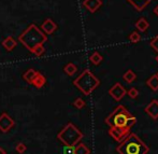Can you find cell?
<instances>
[{
  "instance_id": "obj_1",
  "label": "cell",
  "mask_w": 158,
  "mask_h": 154,
  "mask_svg": "<svg viewBox=\"0 0 158 154\" xmlns=\"http://www.w3.org/2000/svg\"><path fill=\"white\" fill-rule=\"evenodd\" d=\"M19 41L32 53L37 46L43 45V43L48 41V36L42 30H40L35 24H31L27 29H25L19 35Z\"/></svg>"
},
{
  "instance_id": "obj_2",
  "label": "cell",
  "mask_w": 158,
  "mask_h": 154,
  "mask_svg": "<svg viewBox=\"0 0 158 154\" xmlns=\"http://www.w3.org/2000/svg\"><path fill=\"white\" fill-rule=\"evenodd\" d=\"M119 154H148L150 148L135 134H128L116 148Z\"/></svg>"
},
{
  "instance_id": "obj_3",
  "label": "cell",
  "mask_w": 158,
  "mask_h": 154,
  "mask_svg": "<svg viewBox=\"0 0 158 154\" xmlns=\"http://www.w3.org/2000/svg\"><path fill=\"white\" fill-rule=\"evenodd\" d=\"M100 81L88 69H85L77 79L73 81V85L79 88L84 95H90L99 86Z\"/></svg>"
},
{
  "instance_id": "obj_4",
  "label": "cell",
  "mask_w": 158,
  "mask_h": 154,
  "mask_svg": "<svg viewBox=\"0 0 158 154\" xmlns=\"http://www.w3.org/2000/svg\"><path fill=\"white\" fill-rule=\"evenodd\" d=\"M57 138L63 142L64 146L74 147L83 138V133L72 123H68L61 129V131L58 133Z\"/></svg>"
},
{
  "instance_id": "obj_5",
  "label": "cell",
  "mask_w": 158,
  "mask_h": 154,
  "mask_svg": "<svg viewBox=\"0 0 158 154\" xmlns=\"http://www.w3.org/2000/svg\"><path fill=\"white\" fill-rule=\"evenodd\" d=\"M131 114L124 106L119 105L113 110L109 117L106 118V124H108L110 127H125L126 122Z\"/></svg>"
},
{
  "instance_id": "obj_6",
  "label": "cell",
  "mask_w": 158,
  "mask_h": 154,
  "mask_svg": "<svg viewBox=\"0 0 158 154\" xmlns=\"http://www.w3.org/2000/svg\"><path fill=\"white\" fill-rule=\"evenodd\" d=\"M109 134L115 141H122L128 134H130V129L127 127H110Z\"/></svg>"
},
{
  "instance_id": "obj_7",
  "label": "cell",
  "mask_w": 158,
  "mask_h": 154,
  "mask_svg": "<svg viewBox=\"0 0 158 154\" xmlns=\"http://www.w3.org/2000/svg\"><path fill=\"white\" fill-rule=\"evenodd\" d=\"M15 125V122L10 115H8L6 112L0 115V130L2 133H8L11 128Z\"/></svg>"
},
{
  "instance_id": "obj_8",
  "label": "cell",
  "mask_w": 158,
  "mask_h": 154,
  "mask_svg": "<svg viewBox=\"0 0 158 154\" xmlns=\"http://www.w3.org/2000/svg\"><path fill=\"white\" fill-rule=\"evenodd\" d=\"M109 94H110V95L112 96V97L114 98L115 100L119 101V100H121L122 98H123L124 96L126 95L127 92H126V90L124 88V86L122 85L121 83H116V84H114V85H113L112 88H110V91H109Z\"/></svg>"
},
{
  "instance_id": "obj_9",
  "label": "cell",
  "mask_w": 158,
  "mask_h": 154,
  "mask_svg": "<svg viewBox=\"0 0 158 154\" xmlns=\"http://www.w3.org/2000/svg\"><path fill=\"white\" fill-rule=\"evenodd\" d=\"M57 27H58L57 24L51 19H46L41 25V29L43 30V32L45 35H52L57 29Z\"/></svg>"
},
{
  "instance_id": "obj_10",
  "label": "cell",
  "mask_w": 158,
  "mask_h": 154,
  "mask_svg": "<svg viewBox=\"0 0 158 154\" xmlns=\"http://www.w3.org/2000/svg\"><path fill=\"white\" fill-rule=\"evenodd\" d=\"M145 112L152 118L153 120L158 119V100L153 99L148 106L145 107Z\"/></svg>"
},
{
  "instance_id": "obj_11",
  "label": "cell",
  "mask_w": 158,
  "mask_h": 154,
  "mask_svg": "<svg viewBox=\"0 0 158 154\" xmlns=\"http://www.w3.org/2000/svg\"><path fill=\"white\" fill-rule=\"evenodd\" d=\"M126 1L128 2V3H130L131 6L135 8V11L141 12V11H143L153 0H126Z\"/></svg>"
},
{
  "instance_id": "obj_12",
  "label": "cell",
  "mask_w": 158,
  "mask_h": 154,
  "mask_svg": "<svg viewBox=\"0 0 158 154\" xmlns=\"http://www.w3.org/2000/svg\"><path fill=\"white\" fill-rule=\"evenodd\" d=\"M83 6H84V8L87 9L89 12L95 13L96 11L102 6V1L101 0H84Z\"/></svg>"
},
{
  "instance_id": "obj_13",
  "label": "cell",
  "mask_w": 158,
  "mask_h": 154,
  "mask_svg": "<svg viewBox=\"0 0 158 154\" xmlns=\"http://www.w3.org/2000/svg\"><path fill=\"white\" fill-rule=\"evenodd\" d=\"M45 83H46V78L44 77L42 73H40L39 71H38L37 75H35V78L32 80L31 84L37 88H42L44 85H45Z\"/></svg>"
},
{
  "instance_id": "obj_14",
  "label": "cell",
  "mask_w": 158,
  "mask_h": 154,
  "mask_svg": "<svg viewBox=\"0 0 158 154\" xmlns=\"http://www.w3.org/2000/svg\"><path fill=\"white\" fill-rule=\"evenodd\" d=\"M2 45H3V48L6 49V51L11 52V51L14 50L15 46L17 45V42L13 37H6V39L2 41Z\"/></svg>"
},
{
  "instance_id": "obj_15",
  "label": "cell",
  "mask_w": 158,
  "mask_h": 154,
  "mask_svg": "<svg viewBox=\"0 0 158 154\" xmlns=\"http://www.w3.org/2000/svg\"><path fill=\"white\" fill-rule=\"evenodd\" d=\"M146 85L154 92L158 91V75H153L152 77H150V79L146 81Z\"/></svg>"
},
{
  "instance_id": "obj_16",
  "label": "cell",
  "mask_w": 158,
  "mask_h": 154,
  "mask_svg": "<svg viewBox=\"0 0 158 154\" xmlns=\"http://www.w3.org/2000/svg\"><path fill=\"white\" fill-rule=\"evenodd\" d=\"M148 26H150L148 22L146 21L145 19H143V17H141V19H139L137 22H135V27H137V29L142 31V32H144V31L148 30Z\"/></svg>"
},
{
  "instance_id": "obj_17",
  "label": "cell",
  "mask_w": 158,
  "mask_h": 154,
  "mask_svg": "<svg viewBox=\"0 0 158 154\" xmlns=\"http://www.w3.org/2000/svg\"><path fill=\"white\" fill-rule=\"evenodd\" d=\"M37 73H38V71H37V70H35V69L30 68V69H28V70L26 71L25 73H24V75H23V78H24V80H25V81L27 82V83L31 84L32 80L35 78Z\"/></svg>"
},
{
  "instance_id": "obj_18",
  "label": "cell",
  "mask_w": 158,
  "mask_h": 154,
  "mask_svg": "<svg viewBox=\"0 0 158 154\" xmlns=\"http://www.w3.org/2000/svg\"><path fill=\"white\" fill-rule=\"evenodd\" d=\"M64 71L69 75V77H72V75L77 71V67L75 66L73 62H68V64L64 67Z\"/></svg>"
},
{
  "instance_id": "obj_19",
  "label": "cell",
  "mask_w": 158,
  "mask_h": 154,
  "mask_svg": "<svg viewBox=\"0 0 158 154\" xmlns=\"http://www.w3.org/2000/svg\"><path fill=\"white\" fill-rule=\"evenodd\" d=\"M123 79H124V81L127 82V83H132L133 81H135V79H137V75H135V73L133 72L132 70H127L125 73H124V75H123Z\"/></svg>"
},
{
  "instance_id": "obj_20",
  "label": "cell",
  "mask_w": 158,
  "mask_h": 154,
  "mask_svg": "<svg viewBox=\"0 0 158 154\" xmlns=\"http://www.w3.org/2000/svg\"><path fill=\"white\" fill-rule=\"evenodd\" d=\"M75 154H90V150L84 143H79L74 146Z\"/></svg>"
},
{
  "instance_id": "obj_21",
  "label": "cell",
  "mask_w": 158,
  "mask_h": 154,
  "mask_svg": "<svg viewBox=\"0 0 158 154\" xmlns=\"http://www.w3.org/2000/svg\"><path fill=\"white\" fill-rule=\"evenodd\" d=\"M102 59H103V58H102L101 54H100L99 52H94L89 57V61L92 62V64L96 65V66H98V65L102 62Z\"/></svg>"
},
{
  "instance_id": "obj_22",
  "label": "cell",
  "mask_w": 158,
  "mask_h": 154,
  "mask_svg": "<svg viewBox=\"0 0 158 154\" xmlns=\"http://www.w3.org/2000/svg\"><path fill=\"white\" fill-rule=\"evenodd\" d=\"M140 40H141V36H140V33L137 32V31H133V32H131L130 36H129V41H130L131 43H137Z\"/></svg>"
},
{
  "instance_id": "obj_23",
  "label": "cell",
  "mask_w": 158,
  "mask_h": 154,
  "mask_svg": "<svg viewBox=\"0 0 158 154\" xmlns=\"http://www.w3.org/2000/svg\"><path fill=\"white\" fill-rule=\"evenodd\" d=\"M32 53L35 55V56L41 57V56H43L44 53H45V49H44L43 45H39V46H37V48H35V50H33Z\"/></svg>"
},
{
  "instance_id": "obj_24",
  "label": "cell",
  "mask_w": 158,
  "mask_h": 154,
  "mask_svg": "<svg viewBox=\"0 0 158 154\" xmlns=\"http://www.w3.org/2000/svg\"><path fill=\"white\" fill-rule=\"evenodd\" d=\"M73 106L77 109H82L85 107V101H84L82 98H77V99L74 100V102H73Z\"/></svg>"
},
{
  "instance_id": "obj_25",
  "label": "cell",
  "mask_w": 158,
  "mask_h": 154,
  "mask_svg": "<svg viewBox=\"0 0 158 154\" xmlns=\"http://www.w3.org/2000/svg\"><path fill=\"white\" fill-rule=\"evenodd\" d=\"M135 123H137V119H135V117H132V115H131V117L129 118L128 120H127L125 127H127V128H129V129H131V127H132Z\"/></svg>"
},
{
  "instance_id": "obj_26",
  "label": "cell",
  "mask_w": 158,
  "mask_h": 154,
  "mask_svg": "<svg viewBox=\"0 0 158 154\" xmlns=\"http://www.w3.org/2000/svg\"><path fill=\"white\" fill-rule=\"evenodd\" d=\"M127 95H128L130 98H132V99H135V98L138 97V95H139V92H138L137 88H131L130 90H129L128 92H127Z\"/></svg>"
},
{
  "instance_id": "obj_27",
  "label": "cell",
  "mask_w": 158,
  "mask_h": 154,
  "mask_svg": "<svg viewBox=\"0 0 158 154\" xmlns=\"http://www.w3.org/2000/svg\"><path fill=\"white\" fill-rule=\"evenodd\" d=\"M63 154H75L74 147H72V146H64V150H63Z\"/></svg>"
},
{
  "instance_id": "obj_28",
  "label": "cell",
  "mask_w": 158,
  "mask_h": 154,
  "mask_svg": "<svg viewBox=\"0 0 158 154\" xmlns=\"http://www.w3.org/2000/svg\"><path fill=\"white\" fill-rule=\"evenodd\" d=\"M151 48L154 49L156 52H158V35L151 41Z\"/></svg>"
},
{
  "instance_id": "obj_29",
  "label": "cell",
  "mask_w": 158,
  "mask_h": 154,
  "mask_svg": "<svg viewBox=\"0 0 158 154\" xmlns=\"http://www.w3.org/2000/svg\"><path fill=\"white\" fill-rule=\"evenodd\" d=\"M26 149H27V147H26L25 143H23V142H21V143H19L16 146V151L19 153H24L26 151Z\"/></svg>"
},
{
  "instance_id": "obj_30",
  "label": "cell",
  "mask_w": 158,
  "mask_h": 154,
  "mask_svg": "<svg viewBox=\"0 0 158 154\" xmlns=\"http://www.w3.org/2000/svg\"><path fill=\"white\" fill-rule=\"evenodd\" d=\"M0 154H6V150H4L3 148H0Z\"/></svg>"
},
{
  "instance_id": "obj_31",
  "label": "cell",
  "mask_w": 158,
  "mask_h": 154,
  "mask_svg": "<svg viewBox=\"0 0 158 154\" xmlns=\"http://www.w3.org/2000/svg\"><path fill=\"white\" fill-rule=\"evenodd\" d=\"M154 13H155V14H156L157 16H158V6H156V8L154 9Z\"/></svg>"
},
{
  "instance_id": "obj_32",
  "label": "cell",
  "mask_w": 158,
  "mask_h": 154,
  "mask_svg": "<svg viewBox=\"0 0 158 154\" xmlns=\"http://www.w3.org/2000/svg\"><path fill=\"white\" fill-rule=\"evenodd\" d=\"M155 59H156V62H158V55H157V56H156V57H155Z\"/></svg>"
},
{
  "instance_id": "obj_33",
  "label": "cell",
  "mask_w": 158,
  "mask_h": 154,
  "mask_svg": "<svg viewBox=\"0 0 158 154\" xmlns=\"http://www.w3.org/2000/svg\"><path fill=\"white\" fill-rule=\"evenodd\" d=\"M156 75H158V72H157V73H156Z\"/></svg>"
}]
</instances>
